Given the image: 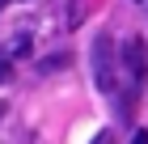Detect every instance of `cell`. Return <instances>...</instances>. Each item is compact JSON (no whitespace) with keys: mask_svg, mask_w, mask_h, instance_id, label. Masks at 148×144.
Wrapping results in <instances>:
<instances>
[{"mask_svg":"<svg viewBox=\"0 0 148 144\" xmlns=\"http://www.w3.org/2000/svg\"><path fill=\"white\" fill-rule=\"evenodd\" d=\"M123 68H127V110L136 106V98H140V89L148 85V43L144 38H127V47H123Z\"/></svg>","mask_w":148,"mask_h":144,"instance_id":"obj_1","label":"cell"},{"mask_svg":"<svg viewBox=\"0 0 148 144\" xmlns=\"http://www.w3.org/2000/svg\"><path fill=\"white\" fill-rule=\"evenodd\" d=\"M114 38L110 34H97L93 38V81H97V89L102 93H114V85H119V68H114Z\"/></svg>","mask_w":148,"mask_h":144,"instance_id":"obj_2","label":"cell"},{"mask_svg":"<svg viewBox=\"0 0 148 144\" xmlns=\"http://www.w3.org/2000/svg\"><path fill=\"white\" fill-rule=\"evenodd\" d=\"M21 55H30V34H17V38L4 47V59H9V64H13V59H21Z\"/></svg>","mask_w":148,"mask_h":144,"instance_id":"obj_3","label":"cell"},{"mask_svg":"<svg viewBox=\"0 0 148 144\" xmlns=\"http://www.w3.org/2000/svg\"><path fill=\"white\" fill-rule=\"evenodd\" d=\"M38 68H42V72H55V68H68V51H55V55H51V59H42Z\"/></svg>","mask_w":148,"mask_h":144,"instance_id":"obj_4","label":"cell"},{"mask_svg":"<svg viewBox=\"0 0 148 144\" xmlns=\"http://www.w3.org/2000/svg\"><path fill=\"white\" fill-rule=\"evenodd\" d=\"M13 76V64H9V59H0V81H9Z\"/></svg>","mask_w":148,"mask_h":144,"instance_id":"obj_5","label":"cell"},{"mask_svg":"<svg viewBox=\"0 0 148 144\" xmlns=\"http://www.w3.org/2000/svg\"><path fill=\"white\" fill-rule=\"evenodd\" d=\"M131 144H148V132H136V140H131Z\"/></svg>","mask_w":148,"mask_h":144,"instance_id":"obj_6","label":"cell"},{"mask_svg":"<svg viewBox=\"0 0 148 144\" xmlns=\"http://www.w3.org/2000/svg\"><path fill=\"white\" fill-rule=\"evenodd\" d=\"M93 144H110V132H102V136H97V140H93Z\"/></svg>","mask_w":148,"mask_h":144,"instance_id":"obj_7","label":"cell"},{"mask_svg":"<svg viewBox=\"0 0 148 144\" xmlns=\"http://www.w3.org/2000/svg\"><path fill=\"white\" fill-rule=\"evenodd\" d=\"M0 119H4V102H0Z\"/></svg>","mask_w":148,"mask_h":144,"instance_id":"obj_8","label":"cell"},{"mask_svg":"<svg viewBox=\"0 0 148 144\" xmlns=\"http://www.w3.org/2000/svg\"><path fill=\"white\" fill-rule=\"evenodd\" d=\"M4 4H13V0H0V9H4Z\"/></svg>","mask_w":148,"mask_h":144,"instance_id":"obj_9","label":"cell"}]
</instances>
